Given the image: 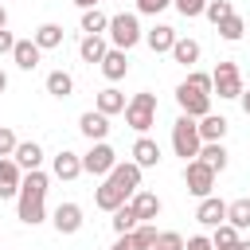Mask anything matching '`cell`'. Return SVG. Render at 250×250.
Masks as SVG:
<instances>
[{"label":"cell","mask_w":250,"mask_h":250,"mask_svg":"<svg viewBox=\"0 0 250 250\" xmlns=\"http://www.w3.org/2000/svg\"><path fill=\"white\" fill-rule=\"evenodd\" d=\"M47 172H27L23 176V188H20V195H16V211H20V223H27V227H35V223H43V215H47Z\"/></svg>","instance_id":"1"},{"label":"cell","mask_w":250,"mask_h":250,"mask_svg":"<svg viewBox=\"0 0 250 250\" xmlns=\"http://www.w3.org/2000/svg\"><path fill=\"white\" fill-rule=\"evenodd\" d=\"M172 148H176V156H184V164L199 156L203 137H199V121L195 117H188V113L176 117V125H172Z\"/></svg>","instance_id":"2"},{"label":"cell","mask_w":250,"mask_h":250,"mask_svg":"<svg viewBox=\"0 0 250 250\" xmlns=\"http://www.w3.org/2000/svg\"><path fill=\"white\" fill-rule=\"evenodd\" d=\"M125 125L137 129V133L145 137V133L156 125V94H148V90L133 94V102L125 105Z\"/></svg>","instance_id":"3"},{"label":"cell","mask_w":250,"mask_h":250,"mask_svg":"<svg viewBox=\"0 0 250 250\" xmlns=\"http://www.w3.org/2000/svg\"><path fill=\"white\" fill-rule=\"evenodd\" d=\"M141 39H145V31H141V20H137L133 12L109 16V43H113L117 51H129V47H137Z\"/></svg>","instance_id":"4"},{"label":"cell","mask_w":250,"mask_h":250,"mask_svg":"<svg viewBox=\"0 0 250 250\" xmlns=\"http://www.w3.org/2000/svg\"><path fill=\"white\" fill-rule=\"evenodd\" d=\"M176 105H180V113H188V117H207L211 113V94H203V90H195V86H188V82H180L176 86Z\"/></svg>","instance_id":"5"},{"label":"cell","mask_w":250,"mask_h":250,"mask_svg":"<svg viewBox=\"0 0 250 250\" xmlns=\"http://www.w3.org/2000/svg\"><path fill=\"white\" fill-rule=\"evenodd\" d=\"M184 184H188V191H191L195 199H207V195L215 191V172H211L203 160H188V164H184Z\"/></svg>","instance_id":"6"},{"label":"cell","mask_w":250,"mask_h":250,"mask_svg":"<svg viewBox=\"0 0 250 250\" xmlns=\"http://www.w3.org/2000/svg\"><path fill=\"white\" fill-rule=\"evenodd\" d=\"M211 82H215V94H219V98H242L238 62H219V66L211 70Z\"/></svg>","instance_id":"7"},{"label":"cell","mask_w":250,"mask_h":250,"mask_svg":"<svg viewBox=\"0 0 250 250\" xmlns=\"http://www.w3.org/2000/svg\"><path fill=\"white\" fill-rule=\"evenodd\" d=\"M117 168V152L105 145V141H98L86 156H82V172H90V176H109Z\"/></svg>","instance_id":"8"},{"label":"cell","mask_w":250,"mask_h":250,"mask_svg":"<svg viewBox=\"0 0 250 250\" xmlns=\"http://www.w3.org/2000/svg\"><path fill=\"white\" fill-rule=\"evenodd\" d=\"M156 238H160V230H156L152 223H141L137 230L117 234V242H113L109 250H152V246H156Z\"/></svg>","instance_id":"9"},{"label":"cell","mask_w":250,"mask_h":250,"mask_svg":"<svg viewBox=\"0 0 250 250\" xmlns=\"http://www.w3.org/2000/svg\"><path fill=\"white\" fill-rule=\"evenodd\" d=\"M141 172H145L141 164H133V160H125V164H121V160H117V168H113L105 180H113V184H117V188H121V191L133 199V195L141 191Z\"/></svg>","instance_id":"10"},{"label":"cell","mask_w":250,"mask_h":250,"mask_svg":"<svg viewBox=\"0 0 250 250\" xmlns=\"http://www.w3.org/2000/svg\"><path fill=\"white\" fill-rule=\"evenodd\" d=\"M20 188H23V168L12 156H4L0 160V199H16Z\"/></svg>","instance_id":"11"},{"label":"cell","mask_w":250,"mask_h":250,"mask_svg":"<svg viewBox=\"0 0 250 250\" xmlns=\"http://www.w3.org/2000/svg\"><path fill=\"white\" fill-rule=\"evenodd\" d=\"M51 223H55L59 234H78V230H82V207H78V203H59Z\"/></svg>","instance_id":"12"},{"label":"cell","mask_w":250,"mask_h":250,"mask_svg":"<svg viewBox=\"0 0 250 250\" xmlns=\"http://www.w3.org/2000/svg\"><path fill=\"white\" fill-rule=\"evenodd\" d=\"M195 219H199L203 227H223V223H227V203H223L219 195H207V199H199Z\"/></svg>","instance_id":"13"},{"label":"cell","mask_w":250,"mask_h":250,"mask_svg":"<svg viewBox=\"0 0 250 250\" xmlns=\"http://www.w3.org/2000/svg\"><path fill=\"white\" fill-rule=\"evenodd\" d=\"M78 129H82V137H90V141L98 145V141H105V137H109V117H105V113H98V109H90V113H82V117H78Z\"/></svg>","instance_id":"14"},{"label":"cell","mask_w":250,"mask_h":250,"mask_svg":"<svg viewBox=\"0 0 250 250\" xmlns=\"http://www.w3.org/2000/svg\"><path fill=\"white\" fill-rule=\"evenodd\" d=\"M176 39H180V35H176V27H168V23H156L152 31H145V43L152 47V55H164V51L172 55Z\"/></svg>","instance_id":"15"},{"label":"cell","mask_w":250,"mask_h":250,"mask_svg":"<svg viewBox=\"0 0 250 250\" xmlns=\"http://www.w3.org/2000/svg\"><path fill=\"white\" fill-rule=\"evenodd\" d=\"M51 168H55V176H59V180H78V176H82V156H78V152H70V148H62V152H55Z\"/></svg>","instance_id":"16"},{"label":"cell","mask_w":250,"mask_h":250,"mask_svg":"<svg viewBox=\"0 0 250 250\" xmlns=\"http://www.w3.org/2000/svg\"><path fill=\"white\" fill-rule=\"evenodd\" d=\"M94 203H98L102 211H109V215H113L117 207H125V203H129V195H125V191H121V188H117L113 180H105V184H102V188L94 191Z\"/></svg>","instance_id":"17"},{"label":"cell","mask_w":250,"mask_h":250,"mask_svg":"<svg viewBox=\"0 0 250 250\" xmlns=\"http://www.w3.org/2000/svg\"><path fill=\"white\" fill-rule=\"evenodd\" d=\"M12 59H16V66H20V70H35V66H39V59H43V51H39V43H35V39H16Z\"/></svg>","instance_id":"18"},{"label":"cell","mask_w":250,"mask_h":250,"mask_svg":"<svg viewBox=\"0 0 250 250\" xmlns=\"http://www.w3.org/2000/svg\"><path fill=\"white\" fill-rule=\"evenodd\" d=\"M133 164L156 168V164H160V145H156L152 137H137V141H133Z\"/></svg>","instance_id":"19"},{"label":"cell","mask_w":250,"mask_h":250,"mask_svg":"<svg viewBox=\"0 0 250 250\" xmlns=\"http://www.w3.org/2000/svg\"><path fill=\"white\" fill-rule=\"evenodd\" d=\"M125 55H129V51H117V47L105 51V59H102V74H105L109 82H117V78L129 74V59H125Z\"/></svg>","instance_id":"20"},{"label":"cell","mask_w":250,"mask_h":250,"mask_svg":"<svg viewBox=\"0 0 250 250\" xmlns=\"http://www.w3.org/2000/svg\"><path fill=\"white\" fill-rule=\"evenodd\" d=\"M23 172H39V164H43V148L35 145V141H20L16 145V156H12Z\"/></svg>","instance_id":"21"},{"label":"cell","mask_w":250,"mask_h":250,"mask_svg":"<svg viewBox=\"0 0 250 250\" xmlns=\"http://www.w3.org/2000/svg\"><path fill=\"white\" fill-rule=\"evenodd\" d=\"M129 203H133V211H137V219H141V223H148V219H156V215H160V195H156V191H137Z\"/></svg>","instance_id":"22"},{"label":"cell","mask_w":250,"mask_h":250,"mask_svg":"<svg viewBox=\"0 0 250 250\" xmlns=\"http://www.w3.org/2000/svg\"><path fill=\"white\" fill-rule=\"evenodd\" d=\"M105 51H109V43H105L102 35H82V43H78V55H82V62H98V66H102Z\"/></svg>","instance_id":"23"},{"label":"cell","mask_w":250,"mask_h":250,"mask_svg":"<svg viewBox=\"0 0 250 250\" xmlns=\"http://www.w3.org/2000/svg\"><path fill=\"white\" fill-rule=\"evenodd\" d=\"M227 129H230V121H227L223 113H207V117H199V137H203V141H223Z\"/></svg>","instance_id":"24"},{"label":"cell","mask_w":250,"mask_h":250,"mask_svg":"<svg viewBox=\"0 0 250 250\" xmlns=\"http://www.w3.org/2000/svg\"><path fill=\"white\" fill-rule=\"evenodd\" d=\"M195 160H203L211 172H223V168H227V148H223V141H203V148H199Z\"/></svg>","instance_id":"25"},{"label":"cell","mask_w":250,"mask_h":250,"mask_svg":"<svg viewBox=\"0 0 250 250\" xmlns=\"http://www.w3.org/2000/svg\"><path fill=\"white\" fill-rule=\"evenodd\" d=\"M125 94L121 90H113V86H105L102 94H98V113H105V117H113V113H125Z\"/></svg>","instance_id":"26"},{"label":"cell","mask_w":250,"mask_h":250,"mask_svg":"<svg viewBox=\"0 0 250 250\" xmlns=\"http://www.w3.org/2000/svg\"><path fill=\"white\" fill-rule=\"evenodd\" d=\"M47 94H51V98H70V94H74V78H70L66 70H51V74H47Z\"/></svg>","instance_id":"27"},{"label":"cell","mask_w":250,"mask_h":250,"mask_svg":"<svg viewBox=\"0 0 250 250\" xmlns=\"http://www.w3.org/2000/svg\"><path fill=\"white\" fill-rule=\"evenodd\" d=\"M227 223H230L234 230H246V227H250V199H246V195L234 199V203H227Z\"/></svg>","instance_id":"28"},{"label":"cell","mask_w":250,"mask_h":250,"mask_svg":"<svg viewBox=\"0 0 250 250\" xmlns=\"http://www.w3.org/2000/svg\"><path fill=\"white\" fill-rule=\"evenodd\" d=\"M31 39L39 43V51H51V47H59V43H62V27H59V23H39Z\"/></svg>","instance_id":"29"},{"label":"cell","mask_w":250,"mask_h":250,"mask_svg":"<svg viewBox=\"0 0 250 250\" xmlns=\"http://www.w3.org/2000/svg\"><path fill=\"white\" fill-rule=\"evenodd\" d=\"M211 242H215V250H242V238H238V230H234L230 223H223V227H215V234H211Z\"/></svg>","instance_id":"30"},{"label":"cell","mask_w":250,"mask_h":250,"mask_svg":"<svg viewBox=\"0 0 250 250\" xmlns=\"http://www.w3.org/2000/svg\"><path fill=\"white\" fill-rule=\"evenodd\" d=\"M172 59H176L180 66H191V62H199V43H195V39H176V47H172Z\"/></svg>","instance_id":"31"},{"label":"cell","mask_w":250,"mask_h":250,"mask_svg":"<svg viewBox=\"0 0 250 250\" xmlns=\"http://www.w3.org/2000/svg\"><path fill=\"white\" fill-rule=\"evenodd\" d=\"M137 227H141V219H137L133 203H125V207L113 211V230H117V234H129V230H137Z\"/></svg>","instance_id":"32"},{"label":"cell","mask_w":250,"mask_h":250,"mask_svg":"<svg viewBox=\"0 0 250 250\" xmlns=\"http://www.w3.org/2000/svg\"><path fill=\"white\" fill-rule=\"evenodd\" d=\"M82 31H86V35H102V31H109V16L98 12V8L82 12Z\"/></svg>","instance_id":"33"},{"label":"cell","mask_w":250,"mask_h":250,"mask_svg":"<svg viewBox=\"0 0 250 250\" xmlns=\"http://www.w3.org/2000/svg\"><path fill=\"white\" fill-rule=\"evenodd\" d=\"M242 31H246V23H242V16L234 12V16H227L223 23H219V35L227 39V43H234V39H242Z\"/></svg>","instance_id":"34"},{"label":"cell","mask_w":250,"mask_h":250,"mask_svg":"<svg viewBox=\"0 0 250 250\" xmlns=\"http://www.w3.org/2000/svg\"><path fill=\"white\" fill-rule=\"evenodd\" d=\"M203 16H207V20L219 27L227 16H234V8H230V0H207V12H203Z\"/></svg>","instance_id":"35"},{"label":"cell","mask_w":250,"mask_h":250,"mask_svg":"<svg viewBox=\"0 0 250 250\" xmlns=\"http://www.w3.org/2000/svg\"><path fill=\"white\" fill-rule=\"evenodd\" d=\"M172 4H176V12H180L184 20H195V16L207 12V0H172Z\"/></svg>","instance_id":"36"},{"label":"cell","mask_w":250,"mask_h":250,"mask_svg":"<svg viewBox=\"0 0 250 250\" xmlns=\"http://www.w3.org/2000/svg\"><path fill=\"white\" fill-rule=\"evenodd\" d=\"M188 86H195V90H203V94H215V82H211V74H203V70H188V78H184Z\"/></svg>","instance_id":"37"},{"label":"cell","mask_w":250,"mask_h":250,"mask_svg":"<svg viewBox=\"0 0 250 250\" xmlns=\"http://www.w3.org/2000/svg\"><path fill=\"white\" fill-rule=\"evenodd\" d=\"M152 250H184V234H176V230H160V238H156Z\"/></svg>","instance_id":"38"},{"label":"cell","mask_w":250,"mask_h":250,"mask_svg":"<svg viewBox=\"0 0 250 250\" xmlns=\"http://www.w3.org/2000/svg\"><path fill=\"white\" fill-rule=\"evenodd\" d=\"M16 145H20L16 133H12L8 125H0V160H4V156H16Z\"/></svg>","instance_id":"39"},{"label":"cell","mask_w":250,"mask_h":250,"mask_svg":"<svg viewBox=\"0 0 250 250\" xmlns=\"http://www.w3.org/2000/svg\"><path fill=\"white\" fill-rule=\"evenodd\" d=\"M172 0H137V12L141 16H156V12H164Z\"/></svg>","instance_id":"40"},{"label":"cell","mask_w":250,"mask_h":250,"mask_svg":"<svg viewBox=\"0 0 250 250\" xmlns=\"http://www.w3.org/2000/svg\"><path fill=\"white\" fill-rule=\"evenodd\" d=\"M184 250H215V242H211L207 234H191V238L184 242Z\"/></svg>","instance_id":"41"},{"label":"cell","mask_w":250,"mask_h":250,"mask_svg":"<svg viewBox=\"0 0 250 250\" xmlns=\"http://www.w3.org/2000/svg\"><path fill=\"white\" fill-rule=\"evenodd\" d=\"M4 51H16V39H12V31L0 27V55H4Z\"/></svg>","instance_id":"42"},{"label":"cell","mask_w":250,"mask_h":250,"mask_svg":"<svg viewBox=\"0 0 250 250\" xmlns=\"http://www.w3.org/2000/svg\"><path fill=\"white\" fill-rule=\"evenodd\" d=\"M238 102H242V113L250 117V90H242V98H238Z\"/></svg>","instance_id":"43"},{"label":"cell","mask_w":250,"mask_h":250,"mask_svg":"<svg viewBox=\"0 0 250 250\" xmlns=\"http://www.w3.org/2000/svg\"><path fill=\"white\" fill-rule=\"evenodd\" d=\"M74 4H78V8H82V12H90V8H98V4H102V0H74Z\"/></svg>","instance_id":"44"},{"label":"cell","mask_w":250,"mask_h":250,"mask_svg":"<svg viewBox=\"0 0 250 250\" xmlns=\"http://www.w3.org/2000/svg\"><path fill=\"white\" fill-rule=\"evenodd\" d=\"M4 90H8V74L0 70V94H4Z\"/></svg>","instance_id":"45"},{"label":"cell","mask_w":250,"mask_h":250,"mask_svg":"<svg viewBox=\"0 0 250 250\" xmlns=\"http://www.w3.org/2000/svg\"><path fill=\"white\" fill-rule=\"evenodd\" d=\"M0 27H8V12H4V4H0Z\"/></svg>","instance_id":"46"},{"label":"cell","mask_w":250,"mask_h":250,"mask_svg":"<svg viewBox=\"0 0 250 250\" xmlns=\"http://www.w3.org/2000/svg\"><path fill=\"white\" fill-rule=\"evenodd\" d=\"M242 250H250V242H246V238H242Z\"/></svg>","instance_id":"47"}]
</instances>
